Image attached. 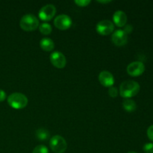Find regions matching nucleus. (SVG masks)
I'll return each mask as SVG.
<instances>
[{
    "label": "nucleus",
    "mask_w": 153,
    "mask_h": 153,
    "mask_svg": "<svg viewBox=\"0 0 153 153\" xmlns=\"http://www.w3.org/2000/svg\"><path fill=\"white\" fill-rule=\"evenodd\" d=\"M49 146L55 153H64L67 150V143L62 136L55 135L51 137Z\"/></svg>",
    "instance_id": "20e7f679"
},
{
    "label": "nucleus",
    "mask_w": 153,
    "mask_h": 153,
    "mask_svg": "<svg viewBox=\"0 0 153 153\" xmlns=\"http://www.w3.org/2000/svg\"><path fill=\"white\" fill-rule=\"evenodd\" d=\"M28 100L26 96L21 93H13L7 97V103L13 109L19 110L25 108Z\"/></svg>",
    "instance_id": "f03ea898"
},
{
    "label": "nucleus",
    "mask_w": 153,
    "mask_h": 153,
    "mask_svg": "<svg viewBox=\"0 0 153 153\" xmlns=\"http://www.w3.org/2000/svg\"><path fill=\"white\" fill-rule=\"evenodd\" d=\"M36 137L39 140L45 141V140H47L50 137V133L46 128H39L36 131Z\"/></svg>",
    "instance_id": "2eb2a0df"
},
{
    "label": "nucleus",
    "mask_w": 153,
    "mask_h": 153,
    "mask_svg": "<svg viewBox=\"0 0 153 153\" xmlns=\"http://www.w3.org/2000/svg\"><path fill=\"white\" fill-rule=\"evenodd\" d=\"M113 23L119 28H122L126 25L127 16L123 10H118L114 12L113 15Z\"/></svg>",
    "instance_id": "f8f14e48"
},
{
    "label": "nucleus",
    "mask_w": 153,
    "mask_h": 153,
    "mask_svg": "<svg viewBox=\"0 0 153 153\" xmlns=\"http://www.w3.org/2000/svg\"><path fill=\"white\" fill-rule=\"evenodd\" d=\"M123 31L124 32H125L126 34L128 35V34H130V33L132 32L133 26L131 25H130V24H126V25L123 27Z\"/></svg>",
    "instance_id": "412c9836"
},
{
    "label": "nucleus",
    "mask_w": 153,
    "mask_h": 153,
    "mask_svg": "<svg viewBox=\"0 0 153 153\" xmlns=\"http://www.w3.org/2000/svg\"><path fill=\"white\" fill-rule=\"evenodd\" d=\"M56 13V7L54 4H48L43 6L39 10L38 16L42 21H50Z\"/></svg>",
    "instance_id": "423d86ee"
},
{
    "label": "nucleus",
    "mask_w": 153,
    "mask_h": 153,
    "mask_svg": "<svg viewBox=\"0 0 153 153\" xmlns=\"http://www.w3.org/2000/svg\"><path fill=\"white\" fill-rule=\"evenodd\" d=\"M147 136L149 140L153 142V125L150 126L147 129Z\"/></svg>",
    "instance_id": "4be33fe9"
},
{
    "label": "nucleus",
    "mask_w": 153,
    "mask_h": 153,
    "mask_svg": "<svg viewBox=\"0 0 153 153\" xmlns=\"http://www.w3.org/2000/svg\"><path fill=\"white\" fill-rule=\"evenodd\" d=\"M128 153H137V152H134V151H130V152H128Z\"/></svg>",
    "instance_id": "393cba45"
},
{
    "label": "nucleus",
    "mask_w": 153,
    "mask_h": 153,
    "mask_svg": "<svg viewBox=\"0 0 153 153\" xmlns=\"http://www.w3.org/2000/svg\"><path fill=\"white\" fill-rule=\"evenodd\" d=\"M111 1H97V2L101 3V4H108V3H110Z\"/></svg>",
    "instance_id": "b1692460"
},
{
    "label": "nucleus",
    "mask_w": 153,
    "mask_h": 153,
    "mask_svg": "<svg viewBox=\"0 0 153 153\" xmlns=\"http://www.w3.org/2000/svg\"><path fill=\"white\" fill-rule=\"evenodd\" d=\"M74 2L79 7H87L91 4V1L90 0H76Z\"/></svg>",
    "instance_id": "a211bd4d"
},
{
    "label": "nucleus",
    "mask_w": 153,
    "mask_h": 153,
    "mask_svg": "<svg viewBox=\"0 0 153 153\" xmlns=\"http://www.w3.org/2000/svg\"><path fill=\"white\" fill-rule=\"evenodd\" d=\"M123 108L127 112H133L137 108V105L134 100L131 99H126L123 102Z\"/></svg>",
    "instance_id": "4468645a"
},
{
    "label": "nucleus",
    "mask_w": 153,
    "mask_h": 153,
    "mask_svg": "<svg viewBox=\"0 0 153 153\" xmlns=\"http://www.w3.org/2000/svg\"><path fill=\"white\" fill-rule=\"evenodd\" d=\"M127 73L133 77H137L143 74L145 71V65L141 61H134L128 65Z\"/></svg>",
    "instance_id": "1a4fd4ad"
},
{
    "label": "nucleus",
    "mask_w": 153,
    "mask_h": 153,
    "mask_svg": "<svg viewBox=\"0 0 153 153\" xmlns=\"http://www.w3.org/2000/svg\"><path fill=\"white\" fill-rule=\"evenodd\" d=\"M111 41L117 46H125L128 43V35L123 29H117L112 34Z\"/></svg>",
    "instance_id": "9d476101"
},
{
    "label": "nucleus",
    "mask_w": 153,
    "mask_h": 153,
    "mask_svg": "<svg viewBox=\"0 0 153 153\" xmlns=\"http://www.w3.org/2000/svg\"><path fill=\"white\" fill-rule=\"evenodd\" d=\"M39 25V19L33 14L24 15L19 21V26L25 31H35Z\"/></svg>",
    "instance_id": "7ed1b4c3"
},
{
    "label": "nucleus",
    "mask_w": 153,
    "mask_h": 153,
    "mask_svg": "<svg viewBox=\"0 0 153 153\" xmlns=\"http://www.w3.org/2000/svg\"><path fill=\"white\" fill-rule=\"evenodd\" d=\"M38 28L40 32L42 34H43V35H49L52 31V26L48 22H43V23H41L39 25Z\"/></svg>",
    "instance_id": "dca6fc26"
},
{
    "label": "nucleus",
    "mask_w": 153,
    "mask_h": 153,
    "mask_svg": "<svg viewBox=\"0 0 153 153\" xmlns=\"http://www.w3.org/2000/svg\"><path fill=\"white\" fill-rule=\"evenodd\" d=\"M108 95L112 98H116L118 95V90L115 87L112 86L108 89Z\"/></svg>",
    "instance_id": "6ab92c4d"
},
{
    "label": "nucleus",
    "mask_w": 153,
    "mask_h": 153,
    "mask_svg": "<svg viewBox=\"0 0 153 153\" xmlns=\"http://www.w3.org/2000/svg\"><path fill=\"white\" fill-rule=\"evenodd\" d=\"M49 60L52 65L58 69H63L65 67L67 64V59L66 57L62 52H53L49 56Z\"/></svg>",
    "instance_id": "6e6552de"
},
{
    "label": "nucleus",
    "mask_w": 153,
    "mask_h": 153,
    "mask_svg": "<svg viewBox=\"0 0 153 153\" xmlns=\"http://www.w3.org/2000/svg\"><path fill=\"white\" fill-rule=\"evenodd\" d=\"M99 82L105 88H111L114 84V78L112 73L107 70H103L99 74Z\"/></svg>",
    "instance_id": "9b49d317"
},
{
    "label": "nucleus",
    "mask_w": 153,
    "mask_h": 153,
    "mask_svg": "<svg viewBox=\"0 0 153 153\" xmlns=\"http://www.w3.org/2000/svg\"><path fill=\"white\" fill-rule=\"evenodd\" d=\"M32 153H49V149L44 145H38L33 149Z\"/></svg>",
    "instance_id": "f3484780"
},
{
    "label": "nucleus",
    "mask_w": 153,
    "mask_h": 153,
    "mask_svg": "<svg viewBox=\"0 0 153 153\" xmlns=\"http://www.w3.org/2000/svg\"><path fill=\"white\" fill-rule=\"evenodd\" d=\"M145 153H153V143H146L143 147Z\"/></svg>",
    "instance_id": "aec40b11"
},
{
    "label": "nucleus",
    "mask_w": 153,
    "mask_h": 153,
    "mask_svg": "<svg viewBox=\"0 0 153 153\" xmlns=\"http://www.w3.org/2000/svg\"><path fill=\"white\" fill-rule=\"evenodd\" d=\"M97 33L100 35L107 36L112 34L114 31V25L111 21L108 19H104L97 23L96 26Z\"/></svg>",
    "instance_id": "39448f33"
},
{
    "label": "nucleus",
    "mask_w": 153,
    "mask_h": 153,
    "mask_svg": "<svg viewBox=\"0 0 153 153\" xmlns=\"http://www.w3.org/2000/svg\"><path fill=\"white\" fill-rule=\"evenodd\" d=\"M73 24L72 19L67 14H60L54 19V25L61 31L69 29Z\"/></svg>",
    "instance_id": "0eeeda50"
},
{
    "label": "nucleus",
    "mask_w": 153,
    "mask_h": 153,
    "mask_svg": "<svg viewBox=\"0 0 153 153\" xmlns=\"http://www.w3.org/2000/svg\"><path fill=\"white\" fill-rule=\"evenodd\" d=\"M40 46L45 52H51L55 48V43L52 39L44 37L40 41Z\"/></svg>",
    "instance_id": "ddd939ff"
},
{
    "label": "nucleus",
    "mask_w": 153,
    "mask_h": 153,
    "mask_svg": "<svg viewBox=\"0 0 153 153\" xmlns=\"http://www.w3.org/2000/svg\"><path fill=\"white\" fill-rule=\"evenodd\" d=\"M6 99V93L3 90L0 89V102L4 101Z\"/></svg>",
    "instance_id": "5701e85b"
},
{
    "label": "nucleus",
    "mask_w": 153,
    "mask_h": 153,
    "mask_svg": "<svg viewBox=\"0 0 153 153\" xmlns=\"http://www.w3.org/2000/svg\"><path fill=\"white\" fill-rule=\"evenodd\" d=\"M140 86L137 82L128 80L122 82L120 87V95L125 99H131L139 93Z\"/></svg>",
    "instance_id": "f257e3e1"
}]
</instances>
